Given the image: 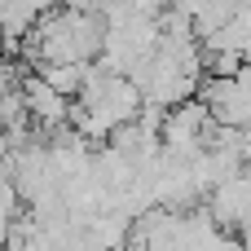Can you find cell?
<instances>
[{
    "mask_svg": "<svg viewBox=\"0 0 251 251\" xmlns=\"http://www.w3.org/2000/svg\"><path fill=\"white\" fill-rule=\"evenodd\" d=\"M31 110L40 115V119H62V97H57V88L53 84H31Z\"/></svg>",
    "mask_w": 251,
    "mask_h": 251,
    "instance_id": "1",
    "label": "cell"
}]
</instances>
